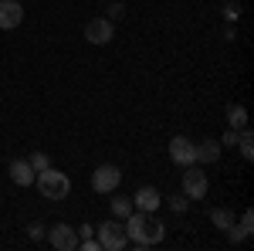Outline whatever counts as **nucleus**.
<instances>
[{"mask_svg":"<svg viewBox=\"0 0 254 251\" xmlns=\"http://www.w3.org/2000/svg\"><path fill=\"white\" fill-rule=\"evenodd\" d=\"M126 234H129V245H136V248H153V245L163 241L166 224L159 221L156 214L132 211L129 217H126Z\"/></svg>","mask_w":254,"mask_h":251,"instance_id":"obj_1","label":"nucleus"},{"mask_svg":"<svg viewBox=\"0 0 254 251\" xmlns=\"http://www.w3.org/2000/svg\"><path fill=\"white\" fill-rule=\"evenodd\" d=\"M34 187L41 190L44 200H64V197L71 193V180H68V173H61L55 167H44V170L34 176Z\"/></svg>","mask_w":254,"mask_h":251,"instance_id":"obj_2","label":"nucleus"},{"mask_svg":"<svg viewBox=\"0 0 254 251\" xmlns=\"http://www.w3.org/2000/svg\"><path fill=\"white\" fill-rule=\"evenodd\" d=\"M95 231H98V248H102V251H122L126 245H129L126 221H119V217L105 221V224H98Z\"/></svg>","mask_w":254,"mask_h":251,"instance_id":"obj_3","label":"nucleus"},{"mask_svg":"<svg viewBox=\"0 0 254 251\" xmlns=\"http://www.w3.org/2000/svg\"><path fill=\"white\" fill-rule=\"evenodd\" d=\"M210 190V180H207V170H200L196 163L187 167V173H183V197L187 200H203Z\"/></svg>","mask_w":254,"mask_h":251,"instance_id":"obj_4","label":"nucleus"},{"mask_svg":"<svg viewBox=\"0 0 254 251\" xmlns=\"http://www.w3.org/2000/svg\"><path fill=\"white\" fill-rule=\"evenodd\" d=\"M119 183H122V170H119L116 163H102V167H95V173H92V190L112 193Z\"/></svg>","mask_w":254,"mask_h":251,"instance_id":"obj_5","label":"nucleus"},{"mask_svg":"<svg viewBox=\"0 0 254 251\" xmlns=\"http://www.w3.org/2000/svg\"><path fill=\"white\" fill-rule=\"evenodd\" d=\"M170 160H173L176 167L196 163V143L190 136H173V139H170Z\"/></svg>","mask_w":254,"mask_h":251,"instance_id":"obj_6","label":"nucleus"},{"mask_svg":"<svg viewBox=\"0 0 254 251\" xmlns=\"http://www.w3.org/2000/svg\"><path fill=\"white\" fill-rule=\"evenodd\" d=\"M48 245L55 251H75L78 248V231H75L71 224H55V228L48 231Z\"/></svg>","mask_w":254,"mask_h":251,"instance_id":"obj_7","label":"nucleus"},{"mask_svg":"<svg viewBox=\"0 0 254 251\" xmlns=\"http://www.w3.org/2000/svg\"><path fill=\"white\" fill-rule=\"evenodd\" d=\"M112 34H116V27H112L109 17H92L85 24V41H88V44H109Z\"/></svg>","mask_w":254,"mask_h":251,"instance_id":"obj_8","label":"nucleus"},{"mask_svg":"<svg viewBox=\"0 0 254 251\" xmlns=\"http://www.w3.org/2000/svg\"><path fill=\"white\" fill-rule=\"evenodd\" d=\"M24 20V7L17 0H0V31H14Z\"/></svg>","mask_w":254,"mask_h":251,"instance_id":"obj_9","label":"nucleus"},{"mask_svg":"<svg viewBox=\"0 0 254 251\" xmlns=\"http://www.w3.org/2000/svg\"><path fill=\"white\" fill-rule=\"evenodd\" d=\"M159 204H163V197H159L156 187H139L136 197H132V207L136 211H146V214H156Z\"/></svg>","mask_w":254,"mask_h":251,"instance_id":"obj_10","label":"nucleus"},{"mask_svg":"<svg viewBox=\"0 0 254 251\" xmlns=\"http://www.w3.org/2000/svg\"><path fill=\"white\" fill-rule=\"evenodd\" d=\"M34 176L38 173H34V167H31L27 160H14V163H10V180H14L17 187H31Z\"/></svg>","mask_w":254,"mask_h":251,"instance_id":"obj_11","label":"nucleus"},{"mask_svg":"<svg viewBox=\"0 0 254 251\" xmlns=\"http://www.w3.org/2000/svg\"><path fill=\"white\" fill-rule=\"evenodd\" d=\"M220 153H224L220 139H203V143H196V163H217Z\"/></svg>","mask_w":254,"mask_h":251,"instance_id":"obj_12","label":"nucleus"},{"mask_svg":"<svg viewBox=\"0 0 254 251\" xmlns=\"http://www.w3.org/2000/svg\"><path fill=\"white\" fill-rule=\"evenodd\" d=\"M109 207H112V217H119V221H126L129 214L136 211V207H132V197H112Z\"/></svg>","mask_w":254,"mask_h":251,"instance_id":"obj_13","label":"nucleus"},{"mask_svg":"<svg viewBox=\"0 0 254 251\" xmlns=\"http://www.w3.org/2000/svg\"><path fill=\"white\" fill-rule=\"evenodd\" d=\"M237 150L244 160H254V136L251 129H237Z\"/></svg>","mask_w":254,"mask_h":251,"instance_id":"obj_14","label":"nucleus"},{"mask_svg":"<svg viewBox=\"0 0 254 251\" xmlns=\"http://www.w3.org/2000/svg\"><path fill=\"white\" fill-rule=\"evenodd\" d=\"M227 122H231V129H244L248 126V109L244 105H227Z\"/></svg>","mask_w":254,"mask_h":251,"instance_id":"obj_15","label":"nucleus"},{"mask_svg":"<svg viewBox=\"0 0 254 251\" xmlns=\"http://www.w3.org/2000/svg\"><path fill=\"white\" fill-rule=\"evenodd\" d=\"M210 221H214V228H220V231L234 228V214H231V211H224V207H217V211L210 214Z\"/></svg>","mask_w":254,"mask_h":251,"instance_id":"obj_16","label":"nucleus"},{"mask_svg":"<svg viewBox=\"0 0 254 251\" xmlns=\"http://www.w3.org/2000/svg\"><path fill=\"white\" fill-rule=\"evenodd\" d=\"M237 231L244 234V238H248V234L254 231V214H251V211H244V214H241V224H237Z\"/></svg>","mask_w":254,"mask_h":251,"instance_id":"obj_17","label":"nucleus"},{"mask_svg":"<svg viewBox=\"0 0 254 251\" xmlns=\"http://www.w3.org/2000/svg\"><path fill=\"white\" fill-rule=\"evenodd\" d=\"M27 163H31V167H34V173H41V170H44V167H51V160H48V156L41 153H31V160H27Z\"/></svg>","mask_w":254,"mask_h":251,"instance_id":"obj_18","label":"nucleus"},{"mask_svg":"<svg viewBox=\"0 0 254 251\" xmlns=\"http://www.w3.org/2000/svg\"><path fill=\"white\" fill-rule=\"evenodd\" d=\"M170 207H173L176 214H183V211H187V207H190V200H187V197H180V193H176V197H170Z\"/></svg>","mask_w":254,"mask_h":251,"instance_id":"obj_19","label":"nucleus"},{"mask_svg":"<svg viewBox=\"0 0 254 251\" xmlns=\"http://www.w3.org/2000/svg\"><path fill=\"white\" fill-rule=\"evenodd\" d=\"M27 234H31V241H41V238H44V224H41V221H34V224L27 228Z\"/></svg>","mask_w":254,"mask_h":251,"instance_id":"obj_20","label":"nucleus"},{"mask_svg":"<svg viewBox=\"0 0 254 251\" xmlns=\"http://www.w3.org/2000/svg\"><path fill=\"white\" fill-rule=\"evenodd\" d=\"M119 17H126V3H112L109 7V20H119Z\"/></svg>","mask_w":254,"mask_h":251,"instance_id":"obj_21","label":"nucleus"},{"mask_svg":"<svg viewBox=\"0 0 254 251\" xmlns=\"http://www.w3.org/2000/svg\"><path fill=\"white\" fill-rule=\"evenodd\" d=\"M220 146H237V129H227L220 136Z\"/></svg>","mask_w":254,"mask_h":251,"instance_id":"obj_22","label":"nucleus"},{"mask_svg":"<svg viewBox=\"0 0 254 251\" xmlns=\"http://www.w3.org/2000/svg\"><path fill=\"white\" fill-rule=\"evenodd\" d=\"M78 248H81V251H98V238H81Z\"/></svg>","mask_w":254,"mask_h":251,"instance_id":"obj_23","label":"nucleus"},{"mask_svg":"<svg viewBox=\"0 0 254 251\" xmlns=\"http://www.w3.org/2000/svg\"><path fill=\"white\" fill-rule=\"evenodd\" d=\"M75 231H78V241L81 238H95V228H92V224H81V228H75Z\"/></svg>","mask_w":254,"mask_h":251,"instance_id":"obj_24","label":"nucleus"},{"mask_svg":"<svg viewBox=\"0 0 254 251\" xmlns=\"http://www.w3.org/2000/svg\"><path fill=\"white\" fill-rule=\"evenodd\" d=\"M224 14H227V17H231V20H237V3H234V0H231V3L224 7Z\"/></svg>","mask_w":254,"mask_h":251,"instance_id":"obj_25","label":"nucleus"}]
</instances>
